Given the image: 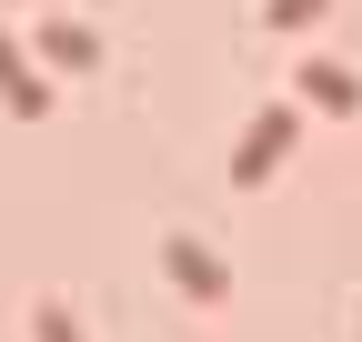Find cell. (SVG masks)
<instances>
[{
	"mask_svg": "<svg viewBox=\"0 0 362 342\" xmlns=\"http://www.w3.org/2000/svg\"><path fill=\"white\" fill-rule=\"evenodd\" d=\"M161 272H171L181 292H192V302H221V292H232V272H221V262H211V252H202L192 232H171V242H161Z\"/></svg>",
	"mask_w": 362,
	"mask_h": 342,
	"instance_id": "1",
	"label": "cell"
},
{
	"mask_svg": "<svg viewBox=\"0 0 362 342\" xmlns=\"http://www.w3.org/2000/svg\"><path fill=\"white\" fill-rule=\"evenodd\" d=\"M302 101H312V111H332V121H342V111H362V81H352L342 61H302Z\"/></svg>",
	"mask_w": 362,
	"mask_h": 342,
	"instance_id": "2",
	"label": "cell"
},
{
	"mask_svg": "<svg viewBox=\"0 0 362 342\" xmlns=\"http://www.w3.org/2000/svg\"><path fill=\"white\" fill-rule=\"evenodd\" d=\"M282 141H292V111H262L252 131H242V151H232V182H262V171H272V151H282Z\"/></svg>",
	"mask_w": 362,
	"mask_h": 342,
	"instance_id": "3",
	"label": "cell"
},
{
	"mask_svg": "<svg viewBox=\"0 0 362 342\" xmlns=\"http://www.w3.org/2000/svg\"><path fill=\"white\" fill-rule=\"evenodd\" d=\"M0 91H11V111H21V121H40V111H51V91L21 71V51H11V40H0Z\"/></svg>",
	"mask_w": 362,
	"mask_h": 342,
	"instance_id": "4",
	"label": "cell"
},
{
	"mask_svg": "<svg viewBox=\"0 0 362 342\" xmlns=\"http://www.w3.org/2000/svg\"><path fill=\"white\" fill-rule=\"evenodd\" d=\"M40 61H71V71H90V61H101V40H90V30H40Z\"/></svg>",
	"mask_w": 362,
	"mask_h": 342,
	"instance_id": "5",
	"label": "cell"
},
{
	"mask_svg": "<svg viewBox=\"0 0 362 342\" xmlns=\"http://www.w3.org/2000/svg\"><path fill=\"white\" fill-rule=\"evenodd\" d=\"M30 332H40V342H81V322H71L61 302H40V312H30Z\"/></svg>",
	"mask_w": 362,
	"mask_h": 342,
	"instance_id": "6",
	"label": "cell"
},
{
	"mask_svg": "<svg viewBox=\"0 0 362 342\" xmlns=\"http://www.w3.org/2000/svg\"><path fill=\"white\" fill-rule=\"evenodd\" d=\"M322 20V0H272V30H312Z\"/></svg>",
	"mask_w": 362,
	"mask_h": 342,
	"instance_id": "7",
	"label": "cell"
}]
</instances>
